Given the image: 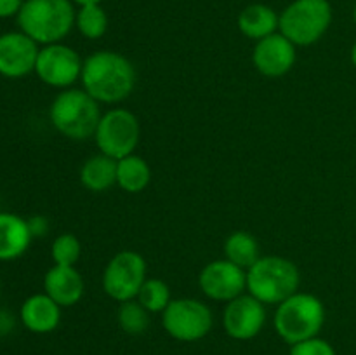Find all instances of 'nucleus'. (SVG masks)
I'll return each mask as SVG.
<instances>
[{
  "label": "nucleus",
  "instance_id": "nucleus-1",
  "mask_svg": "<svg viewBox=\"0 0 356 355\" xmlns=\"http://www.w3.org/2000/svg\"><path fill=\"white\" fill-rule=\"evenodd\" d=\"M136 79L131 59L120 52L97 51L83 59L80 82L82 89L99 104H117L131 96Z\"/></svg>",
  "mask_w": 356,
  "mask_h": 355
},
{
  "label": "nucleus",
  "instance_id": "nucleus-2",
  "mask_svg": "<svg viewBox=\"0 0 356 355\" xmlns=\"http://www.w3.org/2000/svg\"><path fill=\"white\" fill-rule=\"evenodd\" d=\"M75 7L70 0H24L17 24L38 45L63 42L75 26Z\"/></svg>",
  "mask_w": 356,
  "mask_h": 355
},
{
  "label": "nucleus",
  "instance_id": "nucleus-3",
  "mask_svg": "<svg viewBox=\"0 0 356 355\" xmlns=\"http://www.w3.org/2000/svg\"><path fill=\"white\" fill-rule=\"evenodd\" d=\"M99 103L83 89L61 90L49 108V118L58 132L73 141H86L94 138L99 125Z\"/></svg>",
  "mask_w": 356,
  "mask_h": 355
},
{
  "label": "nucleus",
  "instance_id": "nucleus-4",
  "mask_svg": "<svg viewBox=\"0 0 356 355\" xmlns=\"http://www.w3.org/2000/svg\"><path fill=\"white\" fill-rule=\"evenodd\" d=\"M299 285L298 265L284 256H261L247 270V292L263 305H280L299 291Z\"/></svg>",
  "mask_w": 356,
  "mask_h": 355
},
{
  "label": "nucleus",
  "instance_id": "nucleus-5",
  "mask_svg": "<svg viewBox=\"0 0 356 355\" xmlns=\"http://www.w3.org/2000/svg\"><path fill=\"white\" fill-rule=\"evenodd\" d=\"M325 324V306L318 296L298 291L277 305L273 326L289 345L318 336Z\"/></svg>",
  "mask_w": 356,
  "mask_h": 355
},
{
  "label": "nucleus",
  "instance_id": "nucleus-6",
  "mask_svg": "<svg viewBox=\"0 0 356 355\" xmlns=\"http://www.w3.org/2000/svg\"><path fill=\"white\" fill-rule=\"evenodd\" d=\"M332 24L329 0H294L280 13L278 31L298 47L313 45Z\"/></svg>",
  "mask_w": 356,
  "mask_h": 355
},
{
  "label": "nucleus",
  "instance_id": "nucleus-7",
  "mask_svg": "<svg viewBox=\"0 0 356 355\" xmlns=\"http://www.w3.org/2000/svg\"><path fill=\"white\" fill-rule=\"evenodd\" d=\"M94 139L99 153L120 160L136 152L141 139V125L127 108H111L101 117Z\"/></svg>",
  "mask_w": 356,
  "mask_h": 355
},
{
  "label": "nucleus",
  "instance_id": "nucleus-8",
  "mask_svg": "<svg viewBox=\"0 0 356 355\" xmlns=\"http://www.w3.org/2000/svg\"><path fill=\"white\" fill-rule=\"evenodd\" d=\"M162 326L170 338L193 343L207 336L214 326L212 310L200 299L177 298L162 312Z\"/></svg>",
  "mask_w": 356,
  "mask_h": 355
},
{
  "label": "nucleus",
  "instance_id": "nucleus-9",
  "mask_svg": "<svg viewBox=\"0 0 356 355\" xmlns=\"http://www.w3.org/2000/svg\"><path fill=\"white\" fill-rule=\"evenodd\" d=\"M146 261L131 249L120 251L108 261L103 271V291L118 303L136 299L146 281Z\"/></svg>",
  "mask_w": 356,
  "mask_h": 355
},
{
  "label": "nucleus",
  "instance_id": "nucleus-10",
  "mask_svg": "<svg viewBox=\"0 0 356 355\" xmlns=\"http://www.w3.org/2000/svg\"><path fill=\"white\" fill-rule=\"evenodd\" d=\"M83 61L75 49L63 42L44 45L38 52L35 73L47 86L56 89H70L82 77Z\"/></svg>",
  "mask_w": 356,
  "mask_h": 355
},
{
  "label": "nucleus",
  "instance_id": "nucleus-11",
  "mask_svg": "<svg viewBox=\"0 0 356 355\" xmlns=\"http://www.w3.org/2000/svg\"><path fill=\"white\" fill-rule=\"evenodd\" d=\"M198 285L209 299L232 301L247 291V270L225 260H214L202 268Z\"/></svg>",
  "mask_w": 356,
  "mask_h": 355
},
{
  "label": "nucleus",
  "instance_id": "nucleus-12",
  "mask_svg": "<svg viewBox=\"0 0 356 355\" xmlns=\"http://www.w3.org/2000/svg\"><path fill=\"white\" fill-rule=\"evenodd\" d=\"M266 305L243 292L238 298L226 303L222 312V327L226 334L236 341L254 340L266 324Z\"/></svg>",
  "mask_w": 356,
  "mask_h": 355
},
{
  "label": "nucleus",
  "instance_id": "nucleus-13",
  "mask_svg": "<svg viewBox=\"0 0 356 355\" xmlns=\"http://www.w3.org/2000/svg\"><path fill=\"white\" fill-rule=\"evenodd\" d=\"M38 52L37 42L21 30L0 35V75L21 79L35 72Z\"/></svg>",
  "mask_w": 356,
  "mask_h": 355
},
{
  "label": "nucleus",
  "instance_id": "nucleus-14",
  "mask_svg": "<svg viewBox=\"0 0 356 355\" xmlns=\"http://www.w3.org/2000/svg\"><path fill=\"white\" fill-rule=\"evenodd\" d=\"M296 45L277 31L256 42L252 51V63L257 72L270 79L287 75L296 65Z\"/></svg>",
  "mask_w": 356,
  "mask_h": 355
},
{
  "label": "nucleus",
  "instance_id": "nucleus-15",
  "mask_svg": "<svg viewBox=\"0 0 356 355\" xmlns=\"http://www.w3.org/2000/svg\"><path fill=\"white\" fill-rule=\"evenodd\" d=\"M44 292L51 296L61 308L73 306L82 299L86 282L75 267L54 265L44 275Z\"/></svg>",
  "mask_w": 356,
  "mask_h": 355
},
{
  "label": "nucleus",
  "instance_id": "nucleus-16",
  "mask_svg": "<svg viewBox=\"0 0 356 355\" xmlns=\"http://www.w3.org/2000/svg\"><path fill=\"white\" fill-rule=\"evenodd\" d=\"M21 324L35 334H49L61 324V306L47 296L33 294L26 298L19 310Z\"/></svg>",
  "mask_w": 356,
  "mask_h": 355
},
{
  "label": "nucleus",
  "instance_id": "nucleus-17",
  "mask_svg": "<svg viewBox=\"0 0 356 355\" xmlns=\"http://www.w3.org/2000/svg\"><path fill=\"white\" fill-rule=\"evenodd\" d=\"M31 235L28 219L13 212H0V261L23 256L30 247Z\"/></svg>",
  "mask_w": 356,
  "mask_h": 355
},
{
  "label": "nucleus",
  "instance_id": "nucleus-18",
  "mask_svg": "<svg viewBox=\"0 0 356 355\" xmlns=\"http://www.w3.org/2000/svg\"><path fill=\"white\" fill-rule=\"evenodd\" d=\"M236 24L243 37L257 42L277 33L280 14H277V10L266 3H250L238 14Z\"/></svg>",
  "mask_w": 356,
  "mask_h": 355
},
{
  "label": "nucleus",
  "instance_id": "nucleus-19",
  "mask_svg": "<svg viewBox=\"0 0 356 355\" xmlns=\"http://www.w3.org/2000/svg\"><path fill=\"white\" fill-rule=\"evenodd\" d=\"M80 183L96 194L110 190L117 184V160L104 153L89 157L80 167Z\"/></svg>",
  "mask_w": 356,
  "mask_h": 355
},
{
  "label": "nucleus",
  "instance_id": "nucleus-20",
  "mask_svg": "<svg viewBox=\"0 0 356 355\" xmlns=\"http://www.w3.org/2000/svg\"><path fill=\"white\" fill-rule=\"evenodd\" d=\"M152 181V167L143 157L132 155L117 160V184L127 194H139Z\"/></svg>",
  "mask_w": 356,
  "mask_h": 355
},
{
  "label": "nucleus",
  "instance_id": "nucleus-21",
  "mask_svg": "<svg viewBox=\"0 0 356 355\" xmlns=\"http://www.w3.org/2000/svg\"><path fill=\"white\" fill-rule=\"evenodd\" d=\"M225 258L236 267L249 270L254 263L261 258L259 254V242L252 233L245 230L229 233V237L225 242Z\"/></svg>",
  "mask_w": 356,
  "mask_h": 355
},
{
  "label": "nucleus",
  "instance_id": "nucleus-22",
  "mask_svg": "<svg viewBox=\"0 0 356 355\" xmlns=\"http://www.w3.org/2000/svg\"><path fill=\"white\" fill-rule=\"evenodd\" d=\"M117 322L125 334L141 336L149 327V312L138 299H129L118 306Z\"/></svg>",
  "mask_w": 356,
  "mask_h": 355
},
{
  "label": "nucleus",
  "instance_id": "nucleus-23",
  "mask_svg": "<svg viewBox=\"0 0 356 355\" xmlns=\"http://www.w3.org/2000/svg\"><path fill=\"white\" fill-rule=\"evenodd\" d=\"M75 26L89 40L101 38L108 30V14L101 3L83 6L75 14Z\"/></svg>",
  "mask_w": 356,
  "mask_h": 355
},
{
  "label": "nucleus",
  "instance_id": "nucleus-24",
  "mask_svg": "<svg viewBox=\"0 0 356 355\" xmlns=\"http://www.w3.org/2000/svg\"><path fill=\"white\" fill-rule=\"evenodd\" d=\"M139 303L148 310L149 313H162L167 308L172 298H170V289L162 278H146L141 285L138 294Z\"/></svg>",
  "mask_w": 356,
  "mask_h": 355
},
{
  "label": "nucleus",
  "instance_id": "nucleus-25",
  "mask_svg": "<svg viewBox=\"0 0 356 355\" xmlns=\"http://www.w3.org/2000/svg\"><path fill=\"white\" fill-rule=\"evenodd\" d=\"M51 256L54 265L75 267L82 256V244L73 233H61L54 239L51 246Z\"/></svg>",
  "mask_w": 356,
  "mask_h": 355
},
{
  "label": "nucleus",
  "instance_id": "nucleus-26",
  "mask_svg": "<svg viewBox=\"0 0 356 355\" xmlns=\"http://www.w3.org/2000/svg\"><path fill=\"white\" fill-rule=\"evenodd\" d=\"M291 355H337L336 348L323 338L315 336L309 340L291 345Z\"/></svg>",
  "mask_w": 356,
  "mask_h": 355
},
{
  "label": "nucleus",
  "instance_id": "nucleus-27",
  "mask_svg": "<svg viewBox=\"0 0 356 355\" xmlns=\"http://www.w3.org/2000/svg\"><path fill=\"white\" fill-rule=\"evenodd\" d=\"M28 226H30L31 235L35 237H44L49 232V221L44 216H33V218L28 219Z\"/></svg>",
  "mask_w": 356,
  "mask_h": 355
},
{
  "label": "nucleus",
  "instance_id": "nucleus-28",
  "mask_svg": "<svg viewBox=\"0 0 356 355\" xmlns=\"http://www.w3.org/2000/svg\"><path fill=\"white\" fill-rule=\"evenodd\" d=\"M24 0H0V17L17 16Z\"/></svg>",
  "mask_w": 356,
  "mask_h": 355
},
{
  "label": "nucleus",
  "instance_id": "nucleus-29",
  "mask_svg": "<svg viewBox=\"0 0 356 355\" xmlns=\"http://www.w3.org/2000/svg\"><path fill=\"white\" fill-rule=\"evenodd\" d=\"M72 3H76L79 7L90 6V3H101V0H70Z\"/></svg>",
  "mask_w": 356,
  "mask_h": 355
},
{
  "label": "nucleus",
  "instance_id": "nucleus-30",
  "mask_svg": "<svg viewBox=\"0 0 356 355\" xmlns=\"http://www.w3.org/2000/svg\"><path fill=\"white\" fill-rule=\"evenodd\" d=\"M351 63H353V66L356 68V42L353 44V47H351Z\"/></svg>",
  "mask_w": 356,
  "mask_h": 355
},
{
  "label": "nucleus",
  "instance_id": "nucleus-31",
  "mask_svg": "<svg viewBox=\"0 0 356 355\" xmlns=\"http://www.w3.org/2000/svg\"><path fill=\"white\" fill-rule=\"evenodd\" d=\"M353 19H355V24H356V6H355V9H353Z\"/></svg>",
  "mask_w": 356,
  "mask_h": 355
},
{
  "label": "nucleus",
  "instance_id": "nucleus-32",
  "mask_svg": "<svg viewBox=\"0 0 356 355\" xmlns=\"http://www.w3.org/2000/svg\"><path fill=\"white\" fill-rule=\"evenodd\" d=\"M0 285H2V284H0Z\"/></svg>",
  "mask_w": 356,
  "mask_h": 355
}]
</instances>
